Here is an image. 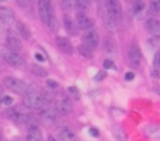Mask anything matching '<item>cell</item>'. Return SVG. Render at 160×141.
<instances>
[{
  "instance_id": "obj_1",
  "label": "cell",
  "mask_w": 160,
  "mask_h": 141,
  "mask_svg": "<svg viewBox=\"0 0 160 141\" xmlns=\"http://www.w3.org/2000/svg\"><path fill=\"white\" fill-rule=\"evenodd\" d=\"M45 103V99L40 92L37 90H30L24 95V106L31 110H38V109H42Z\"/></svg>"
},
{
  "instance_id": "obj_2",
  "label": "cell",
  "mask_w": 160,
  "mask_h": 141,
  "mask_svg": "<svg viewBox=\"0 0 160 141\" xmlns=\"http://www.w3.org/2000/svg\"><path fill=\"white\" fill-rule=\"evenodd\" d=\"M3 83L7 89H10L12 92L17 93V95H26L27 93V85L21 81V79L13 78V76H6Z\"/></svg>"
},
{
  "instance_id": "obj_3",
  "label": "cell",
  "mask_w": 160,
  "mask_h": 141,
  "mask_svg": "<svg viewBox=\"0 0 160 141\" xmlns=\"http://www.w3.org/2000/svg\"><path fill=\"white\" fill-rule=\"evenodd\" d=\"M2 57L4 58V61H6L9 65L12 66H17V68H23V66L26 65V61L24 58L21 57L18 52L16 51H12V49L9 48H4L3 51H2Z\"/></svg>"
},
{
  "instance_id": "obj_4",
  "label": "cell",
  "mask_w": 160,
  "mask_h": 141,
  "mask_svg": "<svg viewBox=\"0 0 160 141\" xmlns=\"http://www.w3.org/2000/svg\"><path fill=\"white\" fill-rule=\"evenodd\" d=\"M4 116H6L7 119H10V120L16 121V123L26 124V121H27L30 114H27L21 107H13V109H7V110L4 111Z\"/></svg>"
},
{
  "instance_id": "obj_5",
  "label": "cell",
  "mask_w": 160,
  "mask_h": 141,
  "mask_svg": "<svg viewBox=\"0 0 160 141\" xmlns=\"http://www.w3.org/2000/svg\"><path fill=\"white\" fill-rule=\"evenodd\" d=\"M82 42H84L82 45H85L91 51L95 49L98 47V44H99V34H98V31L94 30V28L85 31V33L82 34Z\"/></svg>"
},
{
  "instance_id": "obj_6",
  "label": "cell",
  "mask_w": 160,
  "mask_h": 141,
  "mask_svg": "<svg viewBox=\"0 0 160 141\" xmlns=\"http://www.w3.org/2000/svg\"><path fill=\"white\" fill-rule=\"evenodd\" d=\"M54 14V10L50 2H45V0H40L38 2V16L41 18V21L44 24H48L50 17Z\"/></svg>"
},
{
  "instance_id": "obj_7",
  "label": "cell",
  "mask_w": 160,
  "mask_h": 141,
  "mask_svg": "<svg viewBox=\"0 0 160 141\" xmlns=\"http://www.w3.org/2000/svg\"><path fill=\"white\" fill-rule=\"evenodd\" d=\"M140 61H142V52H140L138 45L132 44L129 47V51H128V62L132 68H138Z\"/></svg>"
},
{
  "instance_id": "obj_8",
  "label": "cell",
  "mask_w": 160,
  "mask_h": 141,
  "mask_svg": "<svg viewBox=\"0 0 160 141\" xmlns=\"http://www.w3.org/2000/svg\"><path fill=\"white\" fill-rule=\"evenodd\" d=\"M55 110L58 111V113L64 114V116H67V114H71L74 110L72 107V103H71L70 99H65V97H61V99L57 100V109Z\"/></svg>"
},
{
  "instance_id": "obj_9",
  "label": "cell",
  "mask_w": 160,
  "mask_h": 141,
  "mask_svg": "<svg viewBox=\"0 0 160 141\" xmlns=\"http://www.w3.org/2000/svg\"><path fill=\"white\" fill-rule=\"evenodd\" d=\"M6 41H7V45H9V49L12 51H20L21 49V42H20V38L17 37V34L13 33V31H9L6 35Z\"/></svg>"
},
{
  "instance_id": "obj_10",
  "label": "cell",
  "mask_w": 160,
  "mask_h": 141,
  "mask_svg": "<svg viewBox=\"0 0 160 141\" xmlns=\"http://www.w3.org/2000/svg\"><path fill=\"white\" fill-rule=\"evenodd\" d=\"M77 26H78L81 30H92L94 28V21L91 20L89 17H87L85 14H82V13H78L77 14Z\"/></svg>"
},
{
  "instance_id": "obj_11",
  "label": "cell",
  "mask_w": 160,
  "mask_h": 141,
  "mask_svg": "<svg viewBox=\"0 0 160 141\" xmlns=\"http://www.w3.org/2000/svg\"><path fill=\"white\" fill-rule=\"evenodd\" d=\"M103 51H105L106 55L112 57V55H116L118 54V45H116V41L111 37H106L103 40Z\"/></svg>"
},
{
  "instance_id": "obj_12",
  "label": "cell",
  "mask_w": 160,
  "mask_h": 141,
  "mask_svg": "<svg viewBox=\"0 0 160 141\" xmlns=\"http://www.w3.org/2000/svg\"><path fill=\"white\" fill-rule=\"evenodd\" d=\"M55 42H57V47L61 49L62 52H65V54L71 55L74 52V48H72V44L70 42V40L64 38V37H57V40H55Z\"/></svg>"
},
{
  "instance_id": "obj_13",
  "label": "cell",
  "mask_w": 160,
  "mask_h": 141,
  "mask_svg": "<svg viewBox=\"0 0 160 141\" xmlns=\"http://www.w3.org/2000/svg\"><path fill=\"white\" fill-rule=\"evenodd\" d=\"M146 28L149 33H152L154 37L160 38V21L157 18H148L146 20Z\"/></svg>"
},
{
  "instance_id": "obj_14",
  "label": "cell",
  "mask_w": 160,
  "mask_h": 141,
  "mask_svg": "<svg viewBox=\"0 0 160 141\" xmlns=\"http://www.w3.org/2000/svg\"><path fill=\"white\" fill-rule=\"evenodd\" d=\"M57 141H75V134H74V131L71 129L64 127V129L58 130Z\"/></svg>"
},
{
  "instance_id": "obj_15",
  "label": "cell",
  "mask_w": 160,
  "mask_h": 141,
  "mask_svg": "<svg viewBox=\"0 0 160 141\" xmlns=\"http://www.w3.org/2000/svg\"><path fill=\"white\" fill-rule=\"evenodd\" d=\"M0 21L4 23V24H12L14 21V14L9 7H3L0 6Z\"/></svg>"
},
{
  "instance_id": "obj_16",
  "label": "cell",
  "mask_w": 160,
  "mask_h": 141,
  "mask_svg": "<svg viewBox=\"0 0 160 141\" xmlns=\"http://www.w3.org/2000/svg\"><path fill=\"white\" fill-rule=\"evenodd\" d=\"M41 117L47 121H55L58 117V111L52 107H42L41 109Z\"/></svg>"
},
{
  "instance_id": "obj_17",
  "label": "cell",
  "mask_w": 160,
  "mask_h": 141,
  "mask_svg": "<svg viewBox=\"0 0 160 141\" xmlns=\"http://www.w3.org/2000/svg\"><path fill=\"white\" fill-rule=\"evenodd\" d=\"M16 28H17V33L20 34L21 38L24 40H30L31 37V31L24 23H21V21H17V24H16Z\"/></svg>"
},
{
  "instance_id": "obj_18",
  "label": "cell",
  "mask_w": 160,
  "mask_h": 141,
  "mask_svg": "<svg viewBox=\"0 0 160 141\" xmlns=\"http://www.w3.org/2000/svg\"><path fill=\"white\" fill-rule=\"evenodd\" d=\"M64 27H65V30L68 31V33L71 34V35H77V28H75V24H74V21L71 20L70 16H64Z\"/></svg>"
},
{
  "instance_id": "obj_19",
  "label": "cell",
  "mask_w": 160,
  "mask_h": 141,
  "mask_svg": "<svg viewBox=\"0 0 160 141\" xmlns=\"http://www.w3.org/2000/svg\"><path fill=\"white\" fill-rule=\"evenodd\" d=\"M26 141H42V134L37 127L34 129H30L28 130V134H27V138Z\"/></svg>"
},
{
  "instance_id": "obj_20",
  "label": "cell",
  "mask_w": 160,
  "mask_h": 141,
  "mask_svg": "<svg viewBox=\"0 0 160 141\" xmlns=\"http://www.w3.org/2000/svg\"><path fill=\"white\" fill-rule=\"evenodd\" d=\"M30 71H31V73H33V75H36V76H41V78H45V76H47V71H45L42 66L33 65L30 68Z\"/></svg>"
},
{
  "instance_id": "obj_21",
  "label": "cell",
  "mask_w": 160,
  "mask_h": 141,
  "mask_svg": "<svg viewBox=\"0 0 160 141\" xmlns=\"http://www.w3.org/2000/svg\"><path fill=\"white\" fill-rule=\"evenodd\" d=\"M143 9H145V2H133L132 10L135 14H139L140 12H143Z\"/></svg>"
},
{
  "instance_id": "obj_22",
  "label": "cell",
  "mask_w": 160,
  "mask_h": 141,
  "mask_svg": "<svg viewBox=\"0 0 160 141\" xmlns=\"http://www.w3.org/2000/svg\"><path fill=\"white\" fill-rule=\"evenodd\" d=\"M78 52H79V55H82L84 58H91L92 57V51H91L89 48H87L85 45H79Z\"/></svg>"
},
{
  "instance_id": "obj_23",
  "label": "cell",
  "mask_w": 160,
  "mask_h": 141,
  "mask_svg": "<svg viewBox=\"0 0 160 141\" xmlns=\"http://www.w3.org/2000/svg\"><path fill=\"white\" fill-rule=\"evenodd\" d=\"M47 26H48L52 31H58V20H57V17H55V14H52L51 17H50V21Z\"/></svg>"
},
{
  "instance_id": "obj_24",
  "label": "cell",
  "mask_w": 160,
  "mask_h": 141,
  "mask_svg": "<svg viewBox=\"0 0 160 141\" xmlns=\"http://www.w3.org/2000/svg\"><path fill=\"white\" fill-rule=\"evenodd\" d=\"M67 92H68V95H70V97H72V99H79V92L78 89H77L75 86H70L67 87Z\"/></svg>"
},
{
  "instance_id": "obj_25",
  "label": "cell",
  "mask_w": 160,
  "mask_h": 141,
  "mask_svg": "<svg viewBox=\"0 0 160 141\" xmlns=\"http://www.w3.org/2000/svg\"><path fill=\"white\" fill-rule=\"evenodd\" d=\"M74 4L78 7V10H82V12L88 10V7H89V2H85V0H79V2H75Z\"/></svg>"
},
{
  "instance_id": "obj_26",
  "label": "cell",
  "mask_w": 160,
  "mask_h": 141,
  "mask_svg": "<svg viewBox=\"0 0 160 141\" xmlns=\"http://www.w3.org/2000/svg\"><path fill=\"white\" fill-rule=\"evenodd\" d=\"M150 10L153 13H160V2H159V0L150 2Z\"/></svg>"
},
{
  "instance_id": "obj_27",
  "label": "cell",
  "mask_w": 160,
  "mask_h": 141,
  "mask_svg": "<svg viewBox=\"0 0 160 141\" xmlns=\"http://www.w3.org/2000/svg\"><path fill=\"white\" fill-rule=\"evenodd\" d=\"M103 68H105V69H115L116 66H115V63H113V61L105 59V61H103Z\"/></svg>"
},
{
  "instance_id": "obj_28",
  "label": "cell",
  "mask_w": 160,
  "mask_h": 141,
  "mask_svg": "<svg viewBox=\"0 0 160 141\" xmlns=\"http://www.w3.org/2000/svg\"><path fill=\"white\" fill-rule=\"evenodd\" d=\"M153 65H154V68H156L157 71H160V52H157V54L154 55V59H153Z\"/></svg>"
},
{
  "instance_id": "obj_29",
  "label": "cell",
  "mask_w": 160,
  "mask_h": 141,
  "mask_svg": "<svg viewBox=\"0 0 160 141\" xmlns=\"http://www.w3.org/2000/svg\"><path fill=\"white\" fill-rule=\"evenodd\" d=\"M13 103V99L10 96H6V95H4L3 97H2V105H6V106H10Z\"/></svg>"
},
{
  "instance_id": "obj_30",
  "label": "cell",
  "mask_w": 160,
  "mask_h": 141,
  "mask_svg": "<svg viewBox=\"0 0 160 141\" xmlns=\"http://www.w3.org/2000/svg\"><path fill=\"white\" fill-rule=\"evenodd\" d=\"M45 85H47L50 89H58V83H57V82H54V81H51V79H47Z\"/></svg>"
},
{
  "instance_id": "obj_31",
  "label": "cell",
  "mask_w": 160,
  "mask_h": 141,
  "mask_svg": "<svg viewBox=\"0 0 160 141\" xmlns=\"http://www.w3.org/2000/svg\"><path fill=\"white\" fill-rule=\"evenodd\" d=\"M103 78H105V72H103V71L98 72V73H97V76H95V79H97V81H102Z\"/></svg>"
},
{
  "instance_id": "obj_32",
  "label": "cell",
  "mask_w": 160,
  "mask_h": 141,
  "mask_svg": "<svg viewBox=\"0 0 160 141\" xmlns=\"http://www.w3.org/2000/svg\"><path fill=\"white\" fill-rule=\"evenodd\" d=\"M72 2H62V7L65 10H68V9H71V6H72Z\"/></svg>"
},
{
  "instance_id": "obj_33",
  "label": "cell",
  "mask_w": 160,
  "mask_h": 141,
  "mask_svg": "<svg viewBox=\"0 0 160 141\" xmlns=\"http://www.w3.org/2000/svg\"><path fill=\"white\" fill-rule=\"evenodd\" d=\"M133 78H135V75H133L132 72H128V73H125V79H126V81H132Z\"/></svg>"
},
{
  "instance_id": "obj_34",
  "label": "cell",
  "mask_w": 160,
  "mask_h": 141,
  "mask_svg": "<svg viewBox=\"0 0 160 141\" xmlns=\"http://www.w3.org/2000/svg\"><path fill=\"white\" fill-rule=\"evenodd\" d=\"M89 133L94 135V137H99V131H98L97 129H89Z\"/></svg>"
},
{
  "instance_id": "obj_35",
  "label": "cell",
  "mask_w": 160,
  "mask_h": 141,
  "mask_svg": "<svg viewBox=\"0 0 160 141\" xmlns=\"http://www.w3.org/2000/svg\"><path fill=\"white\" fill-rule=\"evenodd\" d=\"M152 76H153V78H160V72L159 71H157V69H153V71H152Z\"/></svg>"
},
{
  "instance_id": "obj_36",
  "label": "cell",
  "mask_w": 160,
  "mask_h": 141,
  "mask_svg": "<svg viewBox=\"0 0 160 141\" xmlns=\"http://www.w3.org/2000/svg\"><path fill=\"white\" fill-rule=\"evenodd\" d=\"M34 57H36V59H38L40 62H42V61H44V57H41V54H36Z\"/></svg>"
},
{
  "instance_id": "obj_37",
  "label": "cell",
  "mask_w": 160,
  "mask_h": 141,
  "mask_svg": "<svg viewBox=\"0 0 160 141\" xmlns=\"http://www.w3.org/2000/svg\"><path fill=\"white\" fill-rule=\"evenodd\" d=\"M4 96V93H3V89L0 87V106H2V97Z\"/></svg>"
},
{
  "instance_id": "obj_38",
  "label": "cell",
  "mask_w": 160,
  "mask_h": 141,
  "mask_svg": "<svg viewBox=\"0 0 160 141\" xmlns=\"http://www.w3.org/2000/svg\"><path fill=\"white\" fill-rule=\"evenodd\" d=\"M48 141H57V138H54V137H50V138H48Z\"/></svg>"
},
{
  "instance_id": "obj_39",
  "label": "cell",
  "mask_w": 160,
  "mask_h": 141,
  "mask_svg": "<svg viewBox=\"0 0 160 141\" xmlns=\"http://www.w3.org/2000/svg\"><path fill=\"white\" fill-rule=\"evenodd\" d=\"M13 141H24V140H21V138H14Z\"/></svg>"
},
{
  "instance_id": "obj_40",
  "label": "cell",
  "mask_w": 160,
  "mask_h": 141,
  "mask_svg": "<svg viewBox=\"0 0 160 141\" xmlns=\"http://www.w3.org/2000/svg\"><path fill=\"white\" fill-rule=\"evenodd\" d=\"M0 140H2V131H0Z\"/></svg>"
}]
</instances>
